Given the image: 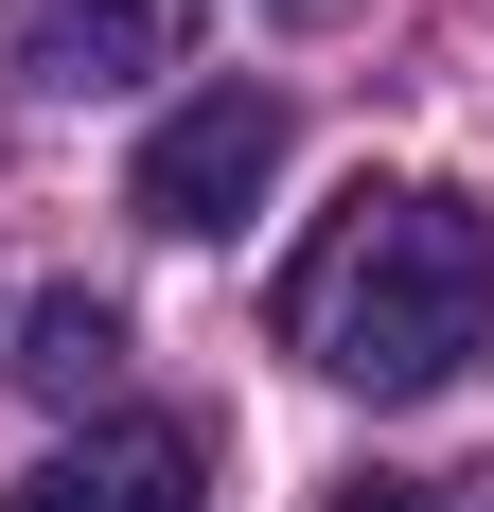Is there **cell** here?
<instances>
[{"label": "cell", "mask_w": 494, "mask_h": 512, "mask_svg": "<svg viewBox=\"0 0 494 512\" xmlns=\"http://www.w3.org/2000/svg\"><path fill=\"white\" fill-rule=\"evenodd\" d=\"M283 354L371 389V407L477 371L494 354V212L459 177H353L336 230L283 265Z\"/></svg>", "instance_id": "1"}, {"label": "cell", "mask_w": 494, "mask_h": 512, "mask_svg": "<svg viewBox=\"0 0 494 512\" xmlns=\"http://www.w3.org/2000/svg\"><path fill=\"white\" fill-rule=\"evenodd\" d=\"M265 177H283V89H195L142 142L124 212H142V230H230V212H265Z\"/></svg>", "instance_id": "2"}, {"label": "cell", "mask_w": 494, "mask_h": 512, "mask_svg": "<svg viewBox=\"0 0 494 512\" xmlns=\"http://www.w3.org/2000/svg\"><path fill=\"white\" fill-rule=\"evenodd\" d=\"M0 53H18V89H142L195 53V0H18Z\"/></svg>", "instance_id": "3"}, {"label": "cell", "mask_w": 494, "mask_h": 512, "mask_svg": "<svg viewBox=\"0 0 494 512\" xmlns=\"http://www.w3.org/2000/svg\"><path fill=\"white\" fill-rule=\"evenodd\" d=\"M0 512H212V495H195V442L177 424H89V442H53Z\"/></svg>", "instance_id": "4"}, {"label": "cell", "mask_w": 494, "mask_h": 512, "mask_svg": "<svg viewBox=\"0 0 494 512\" xmlns=\"http://www.w3.org/2000/svg\"><path fill=\"white\" fill-rule=\"evenodd\" d=\"M18 389H36V407H106V389H124V318H106L89 283L18 301Z\"/></svg>", "instance_id": "5"}, {"label": "cell", "mask_w": 494, "mask_h": 512, "mask_svg": "<svg viewBox=\"0 0 494 512\" xmlns=\"http://www.w3.org/2000/svg\"><path fill=\"white\" fill-rule=\"evenodd\" d=\"M318 512H442L424 477H353V495H318Z\"/></svg>", "instance_id": "6"}, {"label": "cell", "mask_w": 494, "mask_h": 512, "mask_svg": "<svg viewBox=\"0 0 494 512\" xmlns=\"http://www.w3.org/2000/svg\"><path fill=\"white\" fill-rule=\"evenodd\" d=\"M283 18H300V0H283Z\"/></svg>", "instance_id": "7"}]
</instances>
